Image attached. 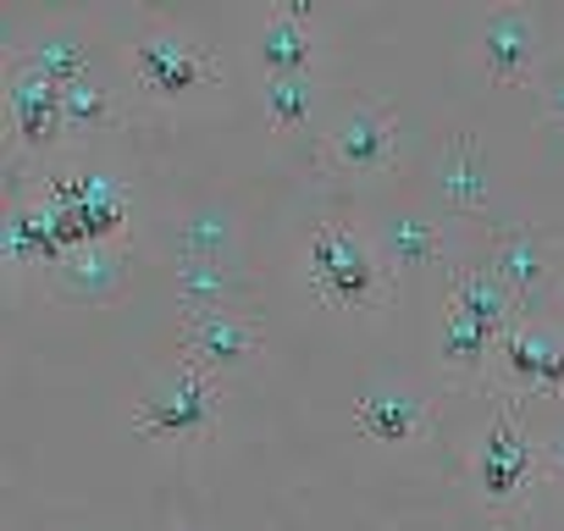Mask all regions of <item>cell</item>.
<instances>
[{
    "label": "cell",
    "instance_id": "6da1fadb",
    "mask_svg": "<svg viewBox=\"0 0 564 531\" xmlns=\"http://www.w3.org/2000/svg\"><path fill=\"white\" fill-rule=\"evenodd\" d=\"M514 294L487 272V266H465L448 283V311L437 322V360L454 377H476L481 366H492V349L503 338V327L514 322Z\"/></svg>",
    "mask_w": 564,
    "mask_h": 531
},
{
    "label": "cell",
    "instance_id": "7a4b0ae2",
    "mask_svg": "<svg viewBox=\"0 0 564 531\" xmlns=\"http://www.w3.org/2000/svg\"><path fill=\"white\" fill-rule=\"evenodd\" d=\"M305 272L322 289V300L349 305V311H377L393 300V278L382 266V249L371 243V232L360 221L327 216L311 227L305 238Z\"/></svg>",
    "mask_w": 564,
    "mask_h": 531
},
{
    "label": "cell",
    "instance_id": "3957f363",
    "mask_svg": "<svg viewBox=\"0 0 564 531\" xmlns=\"http://www.w3.org/2000/svg\"><path fill=\"white\" fill-rule=\"evenodd\" d=\"M40 199L51 205L56 232H62L67 249L122 238V221L133 210V188L122 177H106V172H56Z\"/></svg>",
    "mask_w": 564,
    "mask_h": 531
},
{
    "label": "cell",
    "instance_id": "277c9868",
    "mask_svg": "<svg viewBox=\"0 0 564 531\" xmlns=\"http://www.w3.org/2000/svg\"><path fill=\"white\" fill-rule=\"evenodd\" d=\"M216 415H221V382L188 360L150 377L133 399V426L150 437H199L216 426Z\"/></svg>",
    "mask_w": 564,
    "mask_h": 531
},
{
    "label": "cell",
    "instance_id": "5b68a950",
    "mask_svg": "<svg viewBox=\"0 0 564 531\" xmlns=\"http://www.w3.org/2000/svg\"><path fill=\"white\" fill-rule=\"evenodd\" d=\"M470 465H476V487H481V498L492 509H509V503H520L531 492V481H536V443L525 437V421L514 415L509 399L492 404V421L481 426Z\"/></svg>",
    "mask_w": 564,
    "mask_h": 531
},
{
    "label": "cell",
    "instance_id": "8992f818",
    "mask_svg": "<svg viewBox=\"0 0 564 531\" xmlns=\"http://www.w3.org/2000/svg\"><path fill=\"white\" fill-rule=\"evenodd\" d=\"M177 344L188 366L221 377V371H238L265 344V327L249 305H183Z\"/></svg>",
    "mask_w": 564,
    "mask_h": 531
},
{
    "label": "cell",
    "instance_id": "52a82bcc",
    "mask_svg": "<svg viewBox=\"0 0 564 531\" xmlns=\"http://www.w3.org/2000/svg\"><path fill=\"white\" fill-rule=\"evenodd\" d=\"M492 371L503 388L564 393V333L542 316H514L492 349Z\"/></svg>",
    "mask_w": 564,
    "mask_h": 531
},
{
    "label": "cell",
    "instance_id": "ba28073f",
    "mask_svg": "<svg viewBox=\"0 0 564 531\" xmlns=\"http://www.w3.org/2000/svg\"><path fill=\"white\" fill-rule=\"evenodd\" d=\"M133 73H139V84L150 95H188V89L210 84L221 67H216V56H205V45L194 34H183L172 23H155L133 45Z\"/></svg>",
    "mask_w": 564,
    "mask_h": 531
},
{
    "label": "cell",
    "instance_id": "9c48e42d",
    "mask_svg": "<svg viewBox=\"0 0 564 531\" xmlns=\"http://www.w3.org/2000/svg\"><path fill=\"white\" fill-rule=\"evenodd\" d=\"M327 155H333V166L360 172V177L388 172L399 161V117H393V106L355 100L349 111H338L333 128H327Z\"/></svg>",
    "mask_w": 564,
    "mask_h": 531
},
{
    "label": "cell",
    "instance_id": "30bf717a",
    "mask_svg": "<svg viewBox=\"0 0 564 531\" xmlns=\"http://www.w3.org/2000/svg\"><path fill=\"white\" fill-rule=\"evenodd\" d=\"M7 122L34 150L56 144L67 133V95H62V84L34 73V67H12V78H7Z\"/></svg>",
    "mask_w": 564,
    "mask_h": 531
},
{
    "label": "cell",
    "instance_id": "8fae6325",
    "mask_svg": "<svg viewBox=\"0 0 564 531\" xmlns=\"http://www.w3.org/2000/svg\"><path fill=\"white\" fill-rule=\"evenodd\" d=\"M128 260L133 243L128 238H100V243H78L51 266V283L62 300H111L128 283Z\"/></svg>",
    "mask_w": 564,
    "mask_h": 531
},
{
    "label": "cell",
    "instance_id": "7c38bea8",
    "mask_svg": "<svg viewBox=\"0 0 564 531\" xmlns=\"http://www.w3.org/2000/svg\"><path fill=\"white\" fill-rule=\"evenodd\" d=\"M481 67L498 78V84H520L536 62V18L525 7H492L481 18Z\"/></svg>",
    "mask_w": 564,
    "mask_h": 531
},
{
    "label": "cell",
    "instance_id": "4fadbf2b",
    "mask_svg": "<svg viewBox=\"0 0 564 531\" xmlns=\"http://www.w3.org/2000/svg\"><path fill=\"white\" fill-rule=\"evenodd\" d=\"M260 62L265 73H311L316 67V7L282 0L260 23Z\"/></svg>",
    "mask_w": 564,
    "mask_h": 531
},
{
    "label": "cell",
    "instance_id": "5bb4252c",
    "mask_svg": "<svg viewBox=\"0 0 564 531\" xmlns=\"http://www.w3.org/2000/svg\"><path fill=\"white\" fill-rule=\"evenodd\" d=\"M355 421L377 443H410V437L426 432L432 410H426V399L415 388H366L360 404H355Z\"/></svg>",
    "mask_w": 564,
    "mask_h": 531
},
{
    "label": "cell",
    "instance_id": "9a60e30c",
    "mask_svg": "<svg viewBox=\"0 0 564 531\" xmlns=\"http://www.w3.org/2000/svg\"><path fill=\"white\" fill-rule=\"evenodd\" d=\"M0 243H7V260L12 266H56L67 254L62 232H56V216L45 199H18L7 210V227H0Z\"/></svg>",
    "mask_w": 564,
    "mask_h": 531
},
{
    "label": "cell",
    "instance_id": "2e32d148",
    "mask_svg": "<svg viewBox=\"0 0 564 531\" xmlns=\"http://www.w3.org/2000/svg\"><path fill=\"white\" fill-rule=\"evenodd\" d=\"M18 67H34V73H45V78H56V84H78V78L95 73V45H89L78 29L51 23V29H40V34L18 51Z\"/></svg>",
    "mask_w": 564,
    "mask_h": 531
},
{
    "label": "cell",
    "instance_id": "e0dca14e",
    "mask_svg": "<svg viewBox=\"0 0 564 531\" xmlns=\"http://www.w3.org/2000/svg\"><path fill=\"white\" fill-rule=\"evenodd\" d=\"M487 272L514 294V300H525V294H536L542 283H547V272H553V254H547V243H542V232H531V227H514V232H503L498 243H492V266Z\"/></svg>",
    "mask_w": 564,
    "mask_h": 531
},
{
    "label": "cell",
    "instance_id": "ac0fdd59",
    "mask_svg": "<svg viewBox=\"0 0 564 531\" xmlns=\"http://www.w3.org/2000/svg\"><path fill=\"white\" fill-rule=\"evenodd\" d=\"M437 194L448 199V210L487 205V155L476 150V139H465V133L448 139V150L437 155Z\"/></svg>",
    "mask_w": 564,
    "mask_h": 531
},
{
    "label": "cell",
    "instance_id": "d6986e66",
    "mask_svg": "<svg viewBox=\"0 0 564 531\" xmlns=\"http://www.w3.org/2000/svg\"><path fill=\"white\" fill-rule=\"evenodd\" d=\"M260 100H265L271 128H300L316 111V67L311 73H265Z\"/></svg>",
    "mask_w": 564,
    "mask_h": 531
},
{
    "label": "cell",
    "instance_id": "ffe728a7",
    "mask_svg": "<svg viewBox=\"0 0 564 531\" xmlns=\"http://www.w3.org/2000/svg\"><path fill=\"white\" fill-rule=\"evenodd\" d=\"M382 238H388V249H393V260H399V266H421V260H432V254L443 249L437 221H426L421 210H388Z\"/></svg>",
    "mask_w": 564,
    "mask_h": 531
},
{
    "label": "cell",
    "instance_id": "44dd1931",
    "mask_svg": "<svg viewBox=\"0 0 564 531\" xmlns=\"http://www.w3.org/2000/svg\"><path fill=\"white\" fill-rule=\"evenodd\" d=\"M62 95H67V128L73 133H89V128L111 122V89L95 73L78 78V84H62Z\"/></svg>",
    "mask_w": 564,
    "mask_h": 531
},
{
    "label": "cell",
    "instance_id": "7402d4cb",
    "mask_svg": "<svg viewBox=\"0 0 564 531\" xmlns=\"http://www.w3.org/2000/svg\"><path fill=\"white\" fill-rule=\"evenodd\" d=\"M542 111H547L553 122H564V62L547 67V78H542Z\"/></svg>",
    "mask_w": 564,
    "mask_h": 531
},
{
    "label": "cell",
    "instance_id": "603a6c76",
    "mask_svg": "<svg viewBox=\"0 0 564 531\" xmlns=\"http://www.w3.org/2000/svg\"><path fill=\"white\" fill-rule=\"evenodd\" d=\"M547 465L564 476V421H558V426H553V437H547Z\"/></svg>",
    "mask_w": 564,
    "mask_h": 531
},
{
    "label": "cell",
    "instance_id": "cb8c5ba5",
    "mask_svg": "<svg viewBox=\"0 0 564 531\" xmlns=\"http://www.w3.org/2000/svg\"><path fill=\"white\" fill-rule=\"evenodd\" d=\"M166 531H199V525H166Z\"/></svg>",
    "mask_w": 564,
    "mask_h": 531
},
{
    "label": "cell",
    "instance_id": "d4e9b609",
    "mask_svg": "<svg viewBox=\"0 0 564 531\" xmlns=\"http://www.w3.org/2000/svg\"><path fill=\"white\" fill-rule=\"evenodd\" d=\"M558 294H564V289H558Z\"/></svg>",
    "mask_w": 564,
    "mask_h": 531
}]
</instances>
